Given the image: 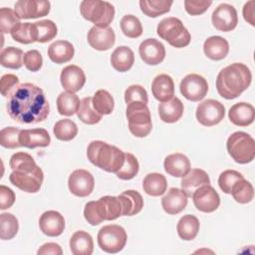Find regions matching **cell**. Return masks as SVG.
<instances>
[{"label": "cell", "mask_w": 255, "mask_h": 255, "mask_svg": "<svg viewBox=\"0 0 255 255\" xmlns=\"http://www.w3.org/2000/svg\"><path fill=\"white\" fill-rule=\"evenodd\" d=\"M7 113L18 124H38L50 113L49 102L44 92L32 83L21 84L7 102Z\"/></svg>", "instance_id": "6da1fadb"}, {"label": "cell", "mask_w": 255, "mask_h": 255, "mask_svg": "<svg viewBox=\"0 0 255 255\" xmlns=\"http://www.w3.org/2000/svg\"><path fill=\"white\" fill-rule=\"evenodd\" d=\"M9 164L12 169L9 180L14 186L28 193H36L40 190L44 173L32 155L23 151L16 152L11 156Z\"/></svg>", "instance_id": "7a4b0ae2"}, {"label": "cell", "mask_w": 255, "mask_h": 255, "mask_svg": "<svg viewBox=\"0 0 255 255\" xmlns=\"http://www.w3.org/2000/svg\"><path fill=\"white\" fill-rule=\"evenodd\" d=\"M251 81L252 74L249 68L242 63H233L219 72L216 78V89L222 98L233 100L247 90Z\"/></svg>", "instance_id": "3957f363"}, {"label": "cell", "mask_w": 255, "mask_h": 255, "mask_svg": "<svg viewBox=\"0 0 255 255\" xmlns=\"http://www.w3.org/2000/svg\"><path fill=\"white\" fill-rule=\"evenodd\" d=\"M88 159L108 172H117L124 164L125 152L102 140H93L87 148Z\"/></svg>", "instance_id": "277c9868"}, {"label": "cell", "mask_w": 255, "mask_h": 255, "mask_svg": "<svg viewBox=\"0 0 255 255\" xmlns=\"http://www.w3.org/2000/svg\"><path fill=\"white\" fill-rule=\"evenodd\" d=\"M226 147L229 155L237 163H249L255 157V141L247 132H233L227 139Z\"/></svg>", "instance_id": "5b68a950"}, {"label": "cell", "mask_w": 255, "mask_h": 255, "mask_svg": "<svg viewBox=\"0 0 255 255\" xmlns=\"http://www.w3.org/2000/svg\"><path fill=\"white\" fill-rule=\"evenodd\" d=\"M157 35L175 48L186 47L190 43V34L183 23L175 17L162 19L156 28Z\"/></svg>", "instance_id": "8992f818"}, {"label": "cell", "mask_w": 255, "mask_h": 255, "mask_svg": "<svg viewBox=\"0 0 255 255\" xmlns=\"http://www.w3.org/2000/svg\"><path fill=\"white\" fill-rule=\"evenodd\" d=\"M80 11L86 20L101 28L109 27L115 17V8L110 2L107 1H82L80 5Z\"/></svg>", "instance_id": "52a82bcc"}, {"label": "cell", "mask_w": 255, "mask_h": 255, "mask_svg": "<svg viewBox=\"0 0 255 255\" xmlns=\"http://www.w3.org/2000/svg\"><path fill=\"white\" fill-rule=\"evenodd\" d=\"M126 116L128 122L129 131L136 137H144L152 128L151 117L147 105L143 103H131L127 105Z\"/></svg>", "instance_id": "ba28073f"}, {"label": "cell", "mask_w": 255, "mask_h": 255, "mask_svg": "<svg viewBox=\"0 0 255 255\" xmlns=\"http://www.w3.org/2000/svg\"><path fill=\"white\" fill-rule=\"evenodd\" d=\"M128 239L124 227L117 224H110L102 227L98 233V244L100 248L111 254L119 253L126 246Z\"/></svg>", "instance_id": "9c48e42d"}, {"label": "cell", "mask_w": 255, "mask_h": 255, "mask_svg": "<svg viewBox=\"0 0 255 255\" xmlns=\"http://www.w3.org/2000/svg\"><path fill=\"white\" fill-rule=\"evenodd\" d=\"M225 116V107L218 101L205 100L196 108V119L204 127L219 124Z\"/></svg>", "instance_id": "30bf717a"}, {"label": "cell", "mask_w": 255, "mask_h": 255, "mask_svg": "<svg viewBox=\"0 0 255 255\" xmlns=\"http://www.w3.org/2000/svg\"><path fill=\"white\" fill-rule=\"evenodd\" d=\"M179 90L185 99L191 102H198L204 99L207 95L208 84L202 76L189 74L181 80Z\"/></svg>", "instance_id": "8fae6325"}, {"label": "cell", "mask_w": 255, "mask_h": 255, "mask_svg": "<svg viewBox=\"0 0 255 255\" xmlns=\"http://www.w3.org/2000/svg\"><path fill=\"white\" fill-rule=\"evenodd\" d=\"M68 186L74 195L86 197L94 190L95 179L90 171L86 169H76L69 176Z\"/></svg>", "instance_id": "7c38bea8"}, {"label": "cell", "mask_w": 255, "mask_h": 255, "mask_svg": "<svg viewBox=\"0 0 255 255\" xmlns=\"http://www.w3.org/2000/svg\"><path fill=\"white\" fill-rule=\"evenodd\" d=\"M211 22L215 29L222 32H229L235 29L238 24L236 9L227 3H222L213 11Z\"/></svg>", "instance_id": "4fadbf2b"}, {"label": "cell", "mask_w": 255, "mask_h": 255, "mask_svg": "<svg viewBox=\"0 0 255 255\" xmlns=\"http://www.w3.org/2000/svg\"><path fill=\"white\" fill-rule=\"evenodd\" d=\"M191 197L196 209L205 213L215 211L220 204L219 194L210 184L203 185L196 189Z\"/></svg>", "instance_id": "5bb4252c"}, {"label": "cell", "mask_w": 255, "mask_h": 255, "mask_svg": "<svg viewBox=\"0 0 255 255\" xmlns=\"http://www.w3.org/2000/svg\"><path fill=\"white\" fill-rule=\"evenodd\" d=\"M14 8L20 19H35L48 15L51 4L43 0H20L15 3Z\"/></svg>", "instance_id": "9a60e30c"}, {"label": "cell", "mask_w": 255, "mask_h": 255, "mask_svg": "<svg viewBox=\"0 0 255 255\" xmlns=\"http://www.w3.org/2000/svg\"><path fill=\"white\" fill-rule=\"evenodd\" d=\"M138 53L140 59L145 64L155 66L164 60L165 48L163 44L156 39H145L140 43Z\"/></svg>", "instance_id": "2e32d148"}, {"label": "cell", "mask_w": 255, "mask_h": 255, "mask_svg": "<svg viewBox=\"0 0 255 255\" xmlns=\"http://www.w3.org/2000/svg\"><path fill=\"white\" fill-rule=\"evenodd\" d=\"M87 39L90 46L95 50L107 51L114 46L116 35L111 27L101 28L94 26L88 32Z\"/></svg>", "instance_id": "e0dca14e"}, {"label": "cell", "mask_w": 255, "mask_h": 255, "mask_svg": "<svg viewBox=\"0 0 255 255\" xmlns=\"http://www.w3.org/2000/svg\"><path fill=\"white\" fill-rule=\"evenodd\" d=\"M39 227L45 235L57 237L61 235L65 229L64 216L55 210L45 211L40 216Z\"/></svg>", "instance_id": "ac0fdd59"}, {"label": "cell", "mask_w": 255, "mask_h": 255, "mask_svg": "<svg viewBox=\"0 0 255 255\" xmlns=\"http://www.w3.org/2000/svg\"><path fill=\"white\" fill-rule=\"evenodd\" d=\"M60 81L66 91L75 94L84 87L86 83V75L80 67L69 65L62 70Z\"/></svg>", "instance_id": "d6986e66"}, {"label": "cell", "mask_w": 255, "mask_h": 255, "mask_svg": "<svg viewBox=\"0 0 255 255\" xmlns=\"http://www.w3.org/2000/svg\"><path fill=\"white\" fill-rule=\"evenodd\" d=\"M187 198L188 196L182 189L171 187L161 198V205L167 214L174 215L181 212L186 207Z\"/></svg>", "instance_id": "ffe728a7"}, {"label": "cell", "mask_w": 255, "mask_h": 255, "mask_svg": "<svg viewBox=\"0 0 255 255\" xmlns=\"http://www.w3.org/2000/svg\"><path fill=\"white\" fill-rule=\"evenodd\" d=\"M19 142L21 146L27 148L35 147H46L51 142L49 132L42 128L22 129L19 135Z\"/></svg>", "instance_id": "44dd1931"}, {"label": "cell", "mask_w": 255, "mask_h": 255, "mask_svg": "<svg viewBox=\"0 0 255 255\" xmlns=\"http://www.w3.org/2000/svg\"><path fill=\"white\" fill-rule=\"evenodd\" d=\"M180 184L185 194L191 197L196 189L203 185L210 184V178L203 169L192 168L182 177Z\"/></svg>", "instance_id": "7402d4cb"}, {"label": "cell", "mask_w": 255, "mask_h": 255, "mask_svg": "<svg viewBox=\"0 0 255 255\" xmlns=\"http://www.w3.org/2000/svg\"><path fill=\"white\" fill-rule=\"evenodd\" d=\"M228 118L230 122L235 126L247 127L254 122V107L244 102L237 103L230 108L228 112Z\"/></svg>", "instance_id": "603a6c76"}, {"label": "cell", "mask_w": 255, "mask_h": 255, "mask_svg": "<svg viewBox=\"0 0 255 255\" xmlns=\"http://www.w3.org/2000/svg\"><path fill=\"white\" fill-rule=\"evenodd\" d=\"M163 166L165 172L169 175L183 177L190 170V161L185 154L175 152L165 157Z\"/></svg>", "instance_id": "cb8c5ba5"}, {"label": "cell", "mask_w": 255, "mask_h": 255, "mask_svg": "<svg viewBox=\"0 0 255 255\" xmlns=\"http://www.w3.org/2000/svg\"><path fill=\"white\" fill-rule=\"evenodd\" d=\"M153 97L160 103L170 100L174 95V83L170 76L160 74L156 76L151 83Z\"/></svg>", "instance_id": "d4e9b609"}, {"label": "cell", "mask_w": 255, "mask_h": 255, "mask_svg": "<svg viewBox=\"0 0 255 255\" xmlns=\"http://www.w3.org/2000/svg\"><path fill=\"white\" fill-rule=\"evenodd\" d=\"M183 111V104L176 97H172L170 100L158 105L159 118L162 122L167 124L176 123L182 117Z\"/></svg>", "instance_id": "484cf974"}, {"label": "cell", "mask_w": 255, "mask_h": 255, "mask_svg": "<svg viewBox=\"0 0 255 255\" xmlns=\"http://www.w3.org/2000/svg\"><path fill=\"white\" fill-rule=\"evenodd\" d=\"M203 52L207 58L213 61H219L227 56L229 52V44L220 36H211L205 40L203 44Z\"/></svg>", "instance_id": "4316f807"}, {"label": "cell", "mask_w": 255, "mask_h": 255, "mask_svg": "<svg viewBox=\"0 0 255 255\" xmlns=\"http://www.w3.org/2000/svg\"><path fill=\"white\" fill-rule=\"evenodd\" d=\"M74 54V46L66 40L55 41L48 48V56L50 60L56 64H63L71 61Z\"/></svg>", "instance_id": "83f0119b"}, {"label": "cell", "mask_w": 255, "mask_h": 255, "mask_svg": "<svg viewBox=\"0 0 255 255\" xmlns=\"http://www.w3.org/2000/svg\"><path fill=\"white\" fill-rule=\"evenodd\" d=\"M134 63V54L130 48L120 46L115 49L111 55V64L113 68L121 73L128 71Z\"/></svg>", "instance_id": "f1b7e54d"}, {"label": "cell", "mask_w": 255, "mask_h": 255, "mask_svg": "<svg viewBox=\"0 0 255 255\" xmlns=\"http://www.w3.org/2000/svg\"><path fill=\"white\" fill-rule=\"evenodd\" d=\"M70 249L74 255H91L94 251L92 236L83 230L76 231L70 239Z\"/></svg>", "instance_id": "f546056e"}, {"label": "cell", "mask_w": 255, "mask_h": 255, "mask_svg": "<svg viewBox=\"0 0 255 255\" xmlns=\"http://www.w3.org/2000/svg\"><path fill=\"white\" fill-rule=\"evenodd\" d=\"M57 33V26L51 20H41L32 23V36L34 42H49L56 37Z\"/></svg>", "instance_id": "4dcf8cb0"}, {"label": "cell", "mask_w": 255, "mask_h": 255, "mask_svg": "<svg viewBox=\"0 0 255 255\" xmlns=\"http://www.w3.org/2000/svg\"><path fill=\"white\" fill-rule=\"evenodd\" d=\"M143 191L150 196L162 195L167 188V181L164 175L157 172H151L145 175L142 181Z\"/></svg>", "instance_id": "1f68e13d"}, {"label": "cell", "mask_w": 255, "mask_h": 255, "mask_svg": "<svg viewBox=\"0 0 255 255\" xmlns=\"http://www.w3.org/2000/svg\"><path fill=\"white\" fill-rule=\"evenodd\" d=\"M124 205L123 216H132L140 212L143 207V199L141 195L132 189L126 190L119 195Z\"/></svg>", "instance_id": "d6a6232c"}, {"label": "cell", "mask_w": 255, "mask_h": 255, "mask_svg": "<svg viewBox=\"0 0 255 255\" xmlns=\"http://www.w3.org/2000/svg\"><path fill=\"white\" fill-rule=\"evenodd\" d=\"M200 223L199 220L191 214H186L183 215L176 226L178 236L185 240V241H190L193 240L199 231Z\"/></svg>", "instance_id": "836d02e7"}, {"label": "cell", "mask_w": 255, "mask_h": 255, "mask_svg": "<svg viewBox=\"0 0 255 255\" xmlns=\"http://www.w3.org/2000/svg\"><path fill=\"white\" fill-rule=\"evenodd\" d=\"M80 100L77 95L71 92H63L57 98V109L62 116H73L78 112Z\"/></svg>", "instance_id": "e575fe53"}, {"label": "cell", "mask_w": 255, "mask_h": 255, "mask_svg": "<svg viewBox=\"0 0 255 255\" xmlns=\"http://www.w3.org/2000/svg\"><path fill=\"white\" fill-rule=\"evenodd\" d=\"M84 217L91 225L95 226L107 219L106 207L101 199L97 201H89L84 208Z\"/></svg>", "instance_id": "d590c367"}, {"label": "cell", "mask_w": 255, "mask_h": 255, "mask_svg": "<svg viewBox=\"0 0 255 255\" xmlns=\"http://www.w3.org/2000/svg\"><path fill=\"white\" fill-rule=\"evenodd\" d=\"M172 3L167 0H140L139 7L143 14L155 18L169 12Z\"/></svg>", "instance_id": "8d00e7d4"}, {"label": "cell", "mask_w": 255, "mask_h": 255, "mask_svg": "<svg viewBox=\"0 0 255 255\" xmlns=\"http://www.w3.org/2000/svg\"><path fill=\"white\" fill-rule=\"evenodd\" d=\"M23 57L24 53L21 49L10 46L4 48L0 54V62L1 65L8 69H19L23 65Z\"/></svg>", "instance_id": "74e56055"}, {"label": "cell", "mask_w": 255, "mask_h": 255, "mask_svg": "<svg viewBox=\"0 0 255 255\" xmlns=\"http://www.w3.org/2000/svg\"><path fill=\"white\" fill-rule=\"evenodd\" d=\"M92 105L100 115H110L114 111L115 102L112 95L106 90H99L92 98Z\"/></svg>", "instance_id": "f35d334b"}, {"label": "cell", "mask_w": 255, "mask_h": 255, "mask_svg": "<svg viewBox=\"0 0 255 255\" xmlns=\"http://www.w3.org/2000/svg\"><path fill=\"white\" fill-rule=\"evenodd\" d=\"M230 194H232L235 201L245 204L252 201L254 197V188L253 185L243 177L234 183Z\"/></svg>", "instance_id": "ab89813d"}, {"label": "cell", "mask_w": 255, "mask_h": 255, "mask_svg": "<svg viewBox=\"0 0 255 255\" xmlns=\"http://www.w3.org/2000/svg\"><path fill=\"white\" fill-rule=\"evenodd\" d=\"M78 118L87 125H95L102 120V115L98 114L92 105V98L86 97L81 100L77 112Z\"/></svg>", "instance_id": "60d3db41"}, {"label": "cell", "mask_w": 255, "mask_h": 255, "mask_svg": "<svg viewBox=\"0 0 255 255\" xmlns=\"http://www.w3.org/2000/svg\"><path fill=\"white\" fill-rule=\"evenodd\" d=\"M18 219L12 213L0 214V238L2 240H10L14 238L18 232Z\"/></svg>", "instance_id": "b9f144b4"}, {"label": "cell", "mask_w": 255, "mask_h": 255, "mask_svg": "<svg viewBox=\"0 0 255 255\" xmlns=\"http://www.w3.org/2000/svg\"><path fill=\"white\" fill-rule=\"evenodd\" d=\"M55 136L64 141H69L75 138V136L78 133V127L77 125L69 120V119H64L58 121L53 128Z\"/></svg>", "instance_id": "7bdbcfd3"}, {"label": "cell", "mask_w": 255, "mask_h": 255, "mask_svg": "<svg viewBox=\"0 0 255 255\" xmlns=\"http://www.w3.org/2000/svg\"><path fill=\"white\" fill-rule=\"evenodd\" d=\"M139 169V164L136 157L129 152L125 153V161L123 166L116 172V175L123 180H129L133 178Z\"/></svg>", "instance_id": "ee69618b"}, {"label": "cell", "mask_w": 255, "mask_h": 255, "mask_svg": "<svg viewBox=\"0 0 255 255\" xmlns=\"http://www.w3.org/2000/svg\"><path fill=\"white\" fill-rule=\"evenodd\" d=\"M120 24L122 32L128 38H137L142 34L141 23L133 15H125Z\"/></svg>", "instance_id": "f6af8a7d"}, {"label": "cell", "mask_w": 255, "mask_h": 255, "mask_svg": "<svg viewBox=\"0 0 255 255\" xmlns=\"http://www.w3.org/2000/svg\"><path fill=\"white\" fill-rule=\"evenodd\" d=\"M107 211V219L106 220H115L120 216L124 215V205L119 196H110L106 195L100 198Z\"/></svg>", "instance_id": "bcb514c9"}, {"label": "cell", "mask_w": 255, "mask_h": 255, "mask_svg": "<svg viewBox=\"0 0 255 255\" xmlns=\"http://www.w3.org/2000/svg\"><path fill=\"white\" fill-rule=\"evenodd\" d=\"M18 24H20V18L14 10L6 7L0 9V28L3 34L11 33Z\"/></svg>", "instance_id": "7dc6e473"}, {"label": "cell", "mask_w": 255, "mask_h": 255, "mask_svg": "<svg viewBox=\"0 0 255 255\" xmlns=\"http://www.w3.org/2000/svg\"><path fill=\"white\" fill-rule=\"evenodd\" d=\"M21 130L22 129L14 127H7L2 128L0 131L1 145L6 148H16L21 146L19 142V135Z\"/></svg>", "instance_id": "c3c4849f"}, {"label": "cell", "mask_w": 255, "mask_h": 255, "mask_svg": "<svg viewBox=\"0 0 255 255\" xmlns=\"http://www.w3.org/2000/svg\"><path fill=\"white\" fill-rule=\"evenodd\" d=\"M243 177L244 176L239 171H236L233 169H227L220 173L218 177V185L224 193L230 194L234 183Z\"/></svg>", "instance_id": "681fc988"}, {"label": "cell", "mask_w": 255, "mask_h": 255, "mask_svg": "<svg viewBox=\"0 0 255 255\" xmlns=\"http://www.w3.org/2000/svg\"><path fill=\"white\" fill-rule=\"evenodd\" d=\"M11 37L21 44L34 43L32 36V23H20L12 31Z\"/></svg>", "instance_id": "f907efd6"}, {"label": "cell", "mask_w": 255, "mask_h": 255, "mask_svg": "<svg viewBox=\"0 0 255 255\" xmlns=\"http://www.w3.org/2000/svg\"><path fill=\"white\" fill-rule=\"evenodd\" d=\"M125 101L127 105L131 103L147 104L148 97L145 89L140 85H131L125 92Z\"/></svg>", "instance_id": "816d5d0a"}, {"label": "cell", "mask_w": 255, "mask_h": 255, "mask_svg": "<svg viewBox=\"0 0 255 255\" xmlns=\"http://www.w3.org/2000/svg\"><path fill=\"white\" fill-rule=\"evenodd\" d=\"M20 86L19 79L17 76L13 74H5L1 77L0 81V91L1 95L4 98H10L12 94L18 89Z\"/></svg>", "instance_id": "f5cc1de1"}, {"label": "cell", "mask_w": 255, "mask_h": 255, "mask_svg": "<svg viewBox=\"0 0 255 255\" xmlns=\"http://www.w3.org/2000/svg\"><path fill=\"white\" fill-rule=\"evenodd\" d=\"M23 64L27 70L31 72H37L41 69L43 64L42 55L37 50H29L24 54Z\"/></svg>", "instance_id": "db71d44e"}, {"label": "cell", "mask_w": 255, "mask_h": 255, "mask_svg": "<svg viewBox=\"0 0 255 255\" xmlns=\"http://www.w3.org/2000/svg\"><path fill=\"white\" fill-rule=\"evenodd\" d=\"M212 4L211 1L204 0H185L184 7L189 15L196 16L204 13Z\"/></svg>", "instance_id": "11a10c76"}, {"label": "cell", "mask_w": 255, "mask_h": 255, "mask_svg": "<svg viewBox=\"0 0 255 255\" xmlns=\"http://www.w3.org/2000/svg\"><path fill=\"white\" fill-rule=\"evenodd\" d=\"M14 191L5 185H0V209L10 208L15 202Z\"/></svg>", "instance_id": "9f6ffc18"}, {"label": "cell", "mask_w": 255, "mask_h": 255, "mask_svg": "<svg viewBox=\"0 0 255 255\" xmlns=\"http://www.w3.org/2000/svg\"><path fill=\"white\" fill-rule=\"evenodd\" d=\"M38 255H46V254H51V255H62L63 251L62 248L59 244L54 243V242H49L45 243L42 245L39 250L37 251Z\"/></svg>", "instance_id": "6f0895ef"}, {"label": "cell", "mask_w": 255, "mask_h": 255, "mask_svg": "<svg viewBox=\"0 0 255 255\" xmlns=\"http://www.w3.org/2000/svg\"><path fill=\"white\" fill-rule=\"evenodd\" d=\"M254 1H248L243 7V17L251 26H255L254 23Z\"/></svg>", "instance_id": "680465c9"}]
</instances>
